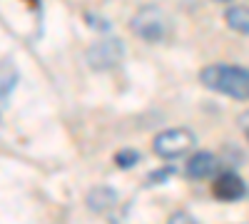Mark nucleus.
Instances as JSON below:
<instances>
[{"instance_id":"1","label":"nucleus","mask_w":249,"mask_h":224,"mask_svg":"<svg viewBox=\"0 0 249 224\" xmlns=\"http://www.w3.org/2000/svg\"><path fill=\"white\" fill-rule=\"evenodd\" d=\"M199 80L204 87L217 90L227 97L247 100L249 97V75L244 68L237 65H210L199 72Z\"/></svg>"},{"instance_id":"2","label":"nucleus","mask_w":249,"mask_h":224,"mask_svg":"<svg viewBox=\"0 0 249 224\" xmlns=\"http://www.w3.org/2000/svg\"><path fill=\"white\" fill-rule=\"evenodd\" d=\"M132 33H137L142 40H150V43H160V40L167 37L170 33V23L167 15H164L162 8L157 5H144L135 13V17L130 20Z\"/></svg>"},{"instance_id":"3","label":"nucleus","mask_w":249,"mask_h":224,"mask_svg":"<svg viewBox=\"0 0 249 224\" xmlns=\"http://www.w3.org/2000/svg\"><path fill=\"white\" fill-rule=\"evenodd\" d=\"M152 147L160 157L164 159H175V157H182L187 155L192 147H195V135L184 127H175V130H164L160 132L155 139H152Z\"/></svg>"},{"instance_id":"4","label":"nucleus","mask_w":249,"mask_h":224,"mask_svg":"<svg viewBox=\"0 0 249 224\" xmlns=\"http://www.w3.org/2000/svg\"><path fill=\"white\" fill-rule=\"evenodd\" d=\"M122 57H124V43L117 37H102L88 50V63L92 70H110L120 65Z\"/></svg>"},{"instance_id":"5","label":"nucleus","mask_w":249,"mask_h":224,"mask_svg":"<svg viewBox=\"0 0 249 224\" xmlns=\"http://www.w3.org/2000/svg\"><path fill=\"white\" fill-rule=\"evenodd\" d=\"M247 192V185L244 179L234 172H222L214 182V197L217 199H224V202H237L242 199Z\"/></svg>"},{"instance_id":"6","label":"nucleus","mask_w":249,"mask_h":224,"mask_svg":"<svg viewBox=\"0 0 249 224\" xmlns=\"http://www.w3.org/2000/svg\"><path fill=\"white\" fill-rule=\"evenodd\" d=\"M184 172H187L190 179H207V177H212L217 172V157L212 152H207V150H199V152H195L190 157Z\"/></svg>"},{"instance_id":"7","label":"nucleus","mask_w":249,"mask_h":224,"mask_svg":"<svg viewBox=\"0 0 249 224\" xmlns=\"http://www.w3.org/2000/svg\"><path fill=\"white\" fill-rule=\"evenodd\" d=\"M18 80H20V75H18L15 65L10 60H0V105L10 97V92L18 85Z\"/></svg>"},{"instance_id":"8","label":"nucleus","mask_w":249,"mask_h":224,"mask_svg":"<svg viewBox=\"0 0 249 224\" xmlns=\"http://www.w3.org/2000/svg\"><path fill=\"white\" fill-rule=\"evenodd\" d=\"M117 202V194H115V190H110V187H95L90 194H88V207L92 209V212H105V209H110L112 205Z\"/></svg>"},{"instance_id":"9","label":"nucleus","mask_w":249,"mask_h":224,"mask_svg":"<svg viewBox=\"0 0 249 224\" xmlns=\"http://www.w3.org/2000/svg\"><path fill=\"white\" fill-rule=\"evenodd\" d=\"M227 25H230L232 30H237L239 35H247L249 33V10H247V5L227 10Z\"/></svg>"},{"instance_id":"10","label":"nucleus","mask_w":249,"mask_h":224,"mask_svg":"<svg viewBox=\"0 0 249 224\" xmlns=\"http://www.w3.org/2000/svg\"><path fill=\"white\" fill-rule=\"evenodd\" d=\"M115 162L120 167H132V165H137L140 162V152H135V150H122L117 157H115Z\"/></svg>"},{"instance_id":"11","label":"nucleus","mask_w":249,"mask_h":224,"mask_svg":"<svg viewBox=\"0 0 249 224\" xmlns=\"http://www.w3.org/2000/svg\"><path fill=\"white\" fill-rule=\"evenodd\" d=\"M167 224H199V222H195V217H190L187 212H177V214L170 217Z\"/></svg>"},{"instance_id":"12","label":"nucleus","mask_w":249,"mask_h":224,"mask_svg":"<svg viewBox=\"0 0 249 224\" xmlns=\"http://www.w3.org/2000/svg\"><path fill=\"white\" fill-rule=\"evenodd\" d=\"M217 3H230V0H217Z\"/></svg>"}]
</instances>
